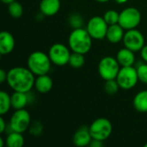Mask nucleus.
<instances>
[{"label": "nucleus", "instance_id": "obj_35", "mask_svg": "<svg viewBox=\"0 0 147 147\" xmlns=\"http://www.w3.org/2000/svg\"><path fill=\"white\" fill-rule=\"evenodd\" d=\"M95 1H96V2H98V3H107V2H109V0H95Z\"/></svg>", "mask_w": 147, "mask_h": 147}, {"label": "nucleus", "instance_id": "obj_16", "mask_svg": "<svg viewBox=\"0 0 147 147\" xmlns=\"http://www.w3.org/2000/svg\"><path fill=\"white\" fill-rule=\"evenodd\" d=\"M116 59L121 67L123 66H133L135 61L134 52L124 47L119 50L116 54Z\"/></svg>", "mask_w": 147, "mask_h": 147}, {"label": "nucleus", "instance_id": "obj_24", "mask_svg": "<svg viewBox=\"0 0 147 147\" xmlns=\"http://www.w3.org/2000/svg\"><path fill=\"white\" fill-rule=\"evenodd\" d=\"M103 18L106 21V22L109 24V26L113 25V24H116V23L119 22L120 13H118L115 9H109V10L105 12V14L103 16Z\"/></svg>", "mask_w": 147, "mask_h": 147}, {"label": "nucleus", "instance_id": "obj_19", "mask_svg": "<svg viewBox=\"0 0 147 147\" xmlns=\"http://www.w3.org/2000/svg\"><path fill=\"white\" fill-rule=\"evenodd\" d=\"M134 107L140 113L147 112V90H141L134 98Z\"/></svg>", "mask_w": 147, "mask_h": 147}, {"label": "nucleus", "instance_id": "obj_33", "mask_svg": "<svg viewBox=\"0 0 147 147\" xmlns=\"http://www.w3.org/2000/svg\"><path fill=\"white\" fill-rule=\"evenodd\" d=\"M115 3H119V4H121V3H127L128 0H115Z\"/></svg>", "mask_w": 147, "mask_h": 147}, {"label": "nucleus", "instance_id": "obj_36", "mask_svg": "<svg viewBox=\"0 0 147 147\" xmlns=\"http://www.w3.org/2000/svg\"><path fill=\"white\" fill-rule=\"evenodd\" d=\"M0 147H3V140L0 138Z\"/></svg>", "mask_w": 147, "mask_h": 147}, {"label": "nucleus", "instance_id": "obj_20", "mask_svg": "<svg viewBox=\"0 0 147 147\" xmlns=\"http://www.w3.org/2000/svg\"><path fill=\"white\" fill-rule=\"evenodd\" d=\"M5 143L8 147H22L24 145V138L21 133L12 131L7 135Z\"/></svg>", "mask_w": 147, "mask_h": 147}, {"label": "nucleus", "instance_id": "obj_32", "mask_svg": "<svg viewBox=\"0 0 147 147\" xmlns=\"http://www.w3.org/2000/svg\"><path fill=\"white\" fill-rule=\"evenodd\" d=\"M7 80V72L3 70H0V83H3Z\"/></svg>", "mask_w": 147, "mask_h": 147}, {"label": "nucleus", "instance_id": "obj_12", "mask_svg": "<svg viewBox=\"0 0 147 147\" xmlns=\"http://www.w3.org/2000/svg\"><path fill=\"white\" fill-rule=\"evenodd\" d=\"M92 137L90 133L89 127L84 126L78 128L72 137V142L76 146L84 147L90 145Z\"/></svg>", "mask_w": 147, "mask_h": 147}, {"label": "nucleus", "instance_id": "obj_2", "mask_svg": "<svg viewBox=\"0 0 147 147\" xmlns=\"http://www.w3.org/2000/svg\"><path fill=\"white\" fill-rule=\"evenodd\" d=\"M68 44L71 51L85 54L91 49L92 38L86 29L74 28L68 37Z\"/></svg>", "mask_w": 147, "mask_h": 147}, {"label": "nucleus", "instance_id": "obj_7", "mask_svg": "<svg viewBox=\"0 0 147 147\" xmlns=\"http://www.w3.org/2000/svg\"><path fill=\"white\" fill-rule=\"evenodd\" d=\"M141 22V14L134 7H128L120 13L119 24L125 29L129 30L136 28Z\"/></svg>", "mask_w": 147, "mask_h": 147}, {"label": "nucleus", "instance_id": "obj_11", "mask_svg": "<svg viewBox=\"0 0 147 147\" xmlns=\"http://www.w3.org/2000/svg\"><path fill=\"white\" fill-rule=\"evenodd\" d=\"M122 40L125 47L134 53L140 51L145 46V37L142 33L136 28L127 30Z\"/></svg>", "mask_w": 147, "mask_h": 147}, {"label": "nucleus", "instance_id": "obj_22", "mask_svg": "<svg viewBox=\"0 0 147 147\" xmlns=\"http://www.w3.org/2000/svg\"><path fill=\"white\" fill-rule=\"evenodd\" d=\"M84 54L72 52V53H71L68 64L73 68H80L84 65Z\"/></svg>", "mask_w": 147, "mask_h": 147}, {"label": "nucleus", "instance_id": "obj_5", "mask_svg": "<svg viewBox=\"0 0 147 147\" xmlns=\"http://www.w3.org/2000/svg\"><path fill=\"white\" fill-rule=\"evenodd\" d=\"M89 129L93 140L104 141L111 135L113 127L109 120L98 118L91 123Z\"/></svg>", "mask_w": 147, "mask_h": 147}, {"label": "nucleus", "instance_id": "obj_3", "mask_svg": "<svg viewBox=\"0 0 147 147\" xmlns=\"http://www.w3.org/2000/svg\"><path fill=\"white\" fill-rule=\"evenodd\" d=\"M27 64L28 68L35 76H40L48 73L51 69L52 61L47 53L41 51H35L28 56Z\"/></svg>", "mask_w": 147, "mask_h": 147}, {"label": "nucleus", "instance_id": "obj_34", "mask_svg": "<svg viewBox=\"0 0 147 147\" xmlns=\"http://www.w3.org/2000/svg\"><path fill=\"white\" fill-rule=\"evenodd\" d=\"M3 3H5V4H9L10 3H12V2H14V1H16V0H1Z\"/></svg>", "mask_w": 147, "mask_h": 147}, {"label": "nucleus", "instance_id": "obj_1", "mask_svg": "<svg viewBox=\"0 0 147 147\" xmlns=\"http://www.w3.org/2000/svg\"><path fill=\"white\" fill-rule=\"evenodd\" d=\"M7 83L14 91L28 93L34 86V74L25 67H13L7 71Z\"/></svg>", "mask_w": 147, "mask_h": 147}, {"label": "nucleus", "instance_id": "obj_25", "mask_svg": "<svg viewBox=\"0 0 147 147\" xmlns=\"http://www.w3.org/2000/svg\"><path fill=\"white\" fill-rule=\"evenodd\" d=\"M119 84L116 79H110L105 81L104 84V90L108 95H115L119 90Z\"/></svg>", "mask_w": 147, "mask_h": 147}, {"label": "nucleus", "instance_id": "obj_6", "mask_svg": "<svg viewBox=\"0 0 147 147\" xmlns=\"http://www.w3.org/2000/svg\"><path fill=\"white\" fill-rule=\"evenodd\" d=\"M117 83L121 89L131 90L137 84L139 81L137 69L134 66H123L116 78Z\"/></svg>", "mask_w": 147, "mask_h": 147}, {"label": "nucleus", "instance_id": "obj_13", "mask_svg": "<svg viewBox=\"0 0 147 147\" xmlns=\"http://www.w3.org/2000/svg\"><path fill=\"white\" fill-rule=\"evenodd\" d=\"M15 38L8 31H2L0 33V53L6 55L10 53L15 48Z\"/></svg>", "mask_w": 147, "mask_h": 147}, {"label": "nucleus", "instance_id": "obj_10", "mask_svg": "<svg viewBox=\"0 0 147 147\" xmlns=\"http://www.w3.org/2000/svg\"><path fill=\"white\" fill-rule=\"evenodd\" d=\"M48 55L53 64L58 66H64L69 63L71 52L64 44L55 43L50 47Z\"/></svg>", "mask_w": 147, "mask_h": 147}, {"label": "nucleus", "instance_id": "obj_37", "mask_svg": "<svg viewBox=\"0 0 147 147\" xmlns=\"http://www.w3.org/2000/svg\"><path fill=\"white\" fill-rule=\"evenodd\" d=\"M145 147H147V144H146V145H145Z\"/></svg>", "mask_w": 147, "mask_h": 147}, {"label": "nucleus", "instance_id": "obj_21", "mask_svg": "<svg viewBox=\"0 0 147 147\" xmlns=\"http://www.w3.org/2000/svg\"><path fill=\"white\" fill-rule=\"evenodd\" d=\"M11 107L10 96L6 91H0V115H4L9 112Z\"/></svg>", "mask_w": 147, "mask_h": 147}, {"label": "nucleus", "instance_id": "obj_27", "mask_svg": "<svg viewBox=\"0 0 147 147\" xmlns=\"http://www.w3.org/2000/svg\"><path fill=\"white\" fill-rule=\"evenodd\" d=\"M70 24L73 28H82V24L84 23V20L81 17L80 15L78 14H73L72 16H71L70 19H69Z\"/></svg>", "mask_w": 147, "mask_h": 147}, {"label": "nucleus", "instance_id": "obj_17", "mask_svg": "<svg viewBox=\"0 0 147 147\" xmlns=\"http://www.w3.org/2000/svg\"><path fill=\"white\" fill-rule=\"evenodd\" d=\"M34 88L39 93L47 94L53 88V80L47 74L37 76L34 81Z\"/></svg>", "mask_w": 147, "mask_h": 147}, {"label": "nucleus", "instance_id": "obj_4", "mask_svg": "<svg viewBox=\"0 0 147 147\" xmlns=\"http://www.w3.org/2000/svg\"><path fill=\"white\" fill-rule=\"evenodd\" d=\"M120 64L116 58L106 56L102 58L98 64V72L100 77L107 81L110 79H116L120 71Z\"/></svg>", "mask_w": 147, "mask_h": 147}, {"label": "nucleus", "instance_id": "obj_28", "mask_svg": "<svg viewBox=\"0 0 147 147\" xmlns=\"http://www.w3.org/2000/svg\"><path fill=\"white\" fill-rule=\"evenodd\" d=\"M42 132V125L40 122H35L30 127V134L33 135H39Z\"/></svg>", "mask_w": 147, "mask_h": 147}, {"label": "nucleus", "instance_id": "obj_8", "mask_svg": "<svg viewBox=\"0 0 147 147\" xmlns=\"http://www.w3.org/2000/svg\"><path fill=\"white\" fill-rule=\"evenodd\" d=\"M109 24L104 20L103 16H95L91 17L86 25V30L92 39L103 40L106 38Z\"/></svg>", "mask_w": 147, "mask_h": 147}, {"label": "nucleus", "instance_id": "obj_30", "mask_svg": "<svg viewBox=\"0 0 147 147\" xmlns=\"http://www.w3.org/2000/svg\"><path fill=\"white\" fill-rule=\"evenodd\" d=\"M140 56L142 59L147 63V45H145L140 50Z\"/></svg>", "mask_w": 147, "mask_h": 147}, {"label": "nucleus", "instance_id": "obj_29", "mask_svg": "<svg viewBox=\"0 0 147 147\" xmlns=\"http://www.w3.org/2000/svg\"><path fill=\"white\" fill-rule=\"evenodd\" d=\"M89 146L91 147H101L103 146V141L97 140H93L92 139V140L90 141V143Z\"/></svg>", "mask_w": 147, "mask_h": 147}, {"label": "nucleus", "instance_id": "obj_15", "mask_svg": "<svg viewBox=\"0 0 147 147\" xmlns=\"http://www.w3.org/2000/svg\"><path fill=\"white\" fill-rule=\"evenodd\" d=\"M124 30L125 29L119 23L109 25L107 30L106 38L110 43H113V44L119 43L121 40H123V37L125 34Z\"/></svg>", "mask_w": 147, "mask_h": 147}, {"label": "nucleus", "instance_id": "obj_14", "mask_svg": "<svg viewBox=\"0 0 147 147\" xmlns=\"http://www.w3.org/2000/svg\"><path fill=\"white\" fill-rule=\"evenodd\" d=\"M60 5V0H41L40 10L46 16H53L59 12Z\"/></svg>", "mask_w": 147, "mask_h": 147}, {"label": "nucleus", "instance_id": "obj_23", "mask_svg": "<svg viewBox=\"0 0 147 147\" xmlns=\"http://www.w3.org/2000/svg\"><path fill=\"white\" fill-rule=\"evenodd\" d=\"M8 5H9L8 10H9L10 16H12L13 18H20L22 16V13H23L22 5L20 3H18L16 0L10 3Z\"/></svg>", "mask_w": 147, "mask_h": 147}, {"label": "nucleus", "instance_id": "obj_18", "mask_svg": "<svg viewBox=\"0 0 147 147\" xmlns=\"http://www.w3.org/2000/svg\"><path fill=\"white\" fill-rule=\"evenodd\" d=\"M10 99L11 107L16 110L24 109L28 102V97L27 96V93L25 92L14 91V93L10 96Z\"/></svg>", "mask_w": 147, "mask_h": 147}, {"label": "nucleus", "instance_id": "obj_26", "mask_svg": "<svg viewBox=\"0 0 147 147\" xmlns=\"http://www.w3.org/2000/svg\"><path fill=\"white\" fill-rule=\"evenodd\" d=\"M139 80L144 84H147V64H142L137 68Z\"/></svg>", "mask_w": 147, "mask_h": 147}, {"label": "nucleus", "instance_id": "obj_9", "mask_svg": "<svg viewBox=\"0 0 147 147\" xmlns=\"http://www.w3.org/2000/svg\"><path fill=\"white\" fill-rule=\"evenodd\" d=\"M30 121V115L26 109H16L10 117L9 127L14 132L22 134L29 128Z\"/></svg>", "mask_w": 147, "mask_h": 147}, {"label": "nucleus", "instance_id": "obj_31", "mask_svg": "<svg viewBox=\"0 0 147 147\" xmlns=\"http://www.w3.org/2000/svg\"><path fill=\"white\" fill-rule=\"evenodd\" d=\"M5 129H6V123H5L4 119L3 118V115H1V117H0V133L1 134L4 133Z\"/></svg>", "mask_w": 147, "mask_h": 147}]
</instances>
